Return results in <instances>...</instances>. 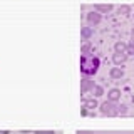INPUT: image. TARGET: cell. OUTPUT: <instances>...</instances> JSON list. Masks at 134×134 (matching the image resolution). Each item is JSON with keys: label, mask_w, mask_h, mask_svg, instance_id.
<instances>
[{"label": "cell", "mask_w": 134, "mask_h": 134, "mask_svg": "<svg viewBox=\"0 0 134 134\" xmlns=\"http://www.w3.org/2000/svg\"><path fill=\"white\" fill-rule=\"evenodd\" d=\"M79 65H81V74L84 77H92V75L97 74L100 67V59L94 54H82Z\"/></svg>", "instance_id": "cell-1"}, {"label": "cell", "mask_w": 134, "mask_h": 134, "mask_svg": "<svg viewBox=\"0 0 134 134\" xmlns=\"http://www.w3.org/2000/svg\"><path fill=\"white\" fill-rule=\"evenodd\" d=\"M99 109H100V114L102 116H109V117L117 116V104L112 102V100H104L99 106Z\"/></svg>", "instance_id": "cell-2"}, {"label": "cell", "mask_w": 134, "mask_h": 134, "mask_svg": "<svg viewBox=\"0 0 134 134\" xmlns=\"http://www.w3.org/2000/svg\"><path fill=\"white\" fill-rule=\"evenodd\" d=\"M96 84H94V79H91V77H82L81 79V96L84 94H87L89 91H92V87H94Z\"/></svg>", "instance_id": "cell-3"}, {"label": "cell", "mask_w": 134, "mask_h": 134, "mask_svg": "<svg viewBox=\"0 0 134 134\" xmlns=\"http://www.w3.org/2000/svg\"><path fill=\"white\" fill-rule=\"evenodd\" d=\"M86 19H87V24H89V27H92V25H97V24L100 22V19H102V15H100L99 12L92 10V12H89V14L86 15Z\"/></svg>", "instance_id": "cell-4"}, {"label": "cell", "mask_w": 134, "mask_h": 134, "mask_svg": "<svg viewBox=\"0 0 134 134\" xmlns=\"http://www.w3.org/2000/svg\"><path fill=\"white\" fill-rule=\"evenodd\" d=\"M109 77L114 79V81H121V79L124 77V69L122 67H112V69L109 70Z\"/></svg>", "instance_id": "cell-5"}, {"label": "cell", "mask_w": 134, "mask_h": 134, "mask_svg": "<svg viewBox=\"0 0 134 134\" xmlns=\"http://www.w3.org/2000/svg\"><path fill=\"white\" fill-rule=\"evenodd\" d=\"M112 7L111 3H96L94 5V10L99 12V14H109V12H112Z\"/></svg>", "instance_id": "cell-6"}, {"label": "cell", "mask_w": 134, "mask_h": 134, "mask_svg": "<svg viewBox=\"0 0 134 134\" xmlns=\"http://www.w3.org/2000/svg\"><path fill=\"white\" fill-rule=\"evenodd\" d=\"M92 35H94V29H92V27H89V25H87V27H82V29H81V37H82V40H89Z\"/></svg>", "instance_id": "cell-7"}, {"label": "cell", "mask_w": 134, "mask_h": 134, "mask_svg": "<svg viewBox=\"0 0 134 134\" xmlns=\"http://www.w3.org/2000/svg\"><path fill=\"white\" fill-rule=\"evenodd\" d=\"M121 99V91L119 89H111L107 92V100H112V102H117V100Z\"/></svg>", "instance_id": "cell-8"}, {"label": "cell", "mask_w": 134, "mask_h": 134, "mask_svg": "<svg viewBox=\"0 0 134 134\" xmlns=\"http://www.w3.org/2000/svg\"><path fill=\"white\" fill-rule=\"evenodd\" d=\"M126 59H127V54H114V55H112V62H114L116 65H122L126 62Z\"/></svg>", "instance_id": "cell-9"}, {"label": "cell", "mask_w": 134, "mask_h": 134, "mask_svg": "<svg viewBox=\"0 0 134 134\" xmlns=\"http://www.w3.org/2000/svg\"><path fill=\"white\" fill-rule=\"evenodd\" d=\"M126 47H127V44L122 42V40H119V42H116V44H114L116 54H126Z\"/></svg>", "instance_id": "cell-10"}, {"label": "cell", "mask_w": 134, "mask_h": 134, "mask_svg": "<svg viewBox=\"0 0 134 134\" xmlns=\"http://www.w3.org/2000/svg\"><path fill=\"white\" fill-rule=\"evenodd\" d=\"M84 107L94 111V109L97 107V100H96V97H92V99H84Z\"/></svg>", "instance_id": "cell-11"}, {"label": "cell", "mask_w": 134, "mask_h": 134, "mask_svg": "<svg viewBox=\"0 0 134 134\" xmlns=\"http://www.w3.org/2000/svg\"><path fill=\"white\" fill-rule=\"evenodd\" d=\"M91 50H92V44L89 40H84L81 45V54H91Z\"/></svg>", "instance_id": "cell-12"}, {"label": "cell", "mask_w": 134, "mask_h": 134, "mask_svg": "<svg viewBox=\"0 0 134 134\" xmlns=\"http://www.w3.org/2000/svg\"><path fill=\"white\" fill-rule=\"evenodd\" d=\"M92 94H94V97L97 99V97H102L104 96V89H102V86H97L96 84L94 87H92Z\"/></svg>", "instance_id": "cell-13"}, {"label": "cell", "mask_w": 134, "mask_h": 134, "mask_svg": "<svg viewBox=\"0 0 134 134\" xmlns=\"http://www.w3.org/2000/svg\"><path fill=\"white\" fill-rule=\"evenodd\" d=\"M129 112V109L126 104H121V106H117V116H126Z\"/></svg>", "instance_id": "cell-14"}, {"label": "cell", "mask_w": 134, "mask_h": 134, "mask_svg": "<svg viewBox=\"0 0 134 134\" xmlns=\"http://www.w3.org/2000/svg\"><path fill=\"white\" fill-rule=\"evenodd\" d=\"M119 14H122V15L131 14V7H129V5H121L119 7Z\"/></svg>", "instance_id": "cell-15"}, {"label": "cell", "mask_w": 134, "mask_h": 134, "mask_svg": "<svg viewBox=\"0 0 134 134\" xmlns=\"http://www.w3.org/2000/svg\"><path fill=\"white\" fill-rule=\"evenodd\" d=\"M126 54H127V55H134V45L132 44H127V47H126Z\"/></svg>", "instance_id": "cell-16"}, {"label": "cell", "mask_w": 134, "mask_h": 134, "mask_svg": "<svg viewBox=\"0 0 134 134\" xmlns=\"http://www.w3.org/2000/svg\"><path fill=\"white\" fill-rule=\"evenodd\" d=\"M35 134H55L54 131H35Z\"/></svg>", "instance_id": "cell-17"}, {"label": "cell", "mask_w": 134, "mask_h": 134, "mask_svg": "<svg viewBox=\"0 0 134 134\" xmlns=\"http://www.w3.org/2000/svg\"><path fill=\"white\" fill-rule=\"evenodd\" d=\"M81 114H82V116H89V111H87L86 107H82V109H81Z\"/></svg>", "instance_id": "cell-18"}, {"label": "cell", "mask_w": 134, "mask_h": 134, "mask_svg": "<svg viewBox=\"0 0 134 134\" xmlns=\"http://www.w3.org/2000/svg\"><path fill=\"white\" fill-rule=\"evenodd\" d=\"M75 134H94V132H92V131H77Z\"/></svg>", "instance_id": "cell-19"}, {"label": "cell", "mask_w": 134, "mask_h": 134, "mask_svg": "<svg viewBox=\"0 0 134 134\" xmlns=\"http://www.w3.org/2000/svg\"><path fill=\"white\" fill-rule=\"evenodd\" d=\"M131 44L134 45V30H131Z\"/></svg>", "instance_id": "cell-20"}]
</instances>
